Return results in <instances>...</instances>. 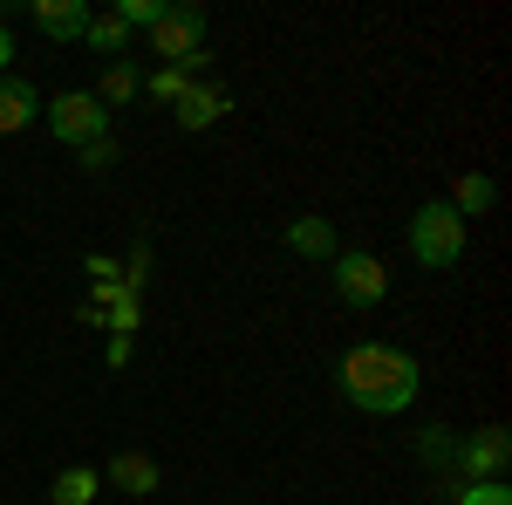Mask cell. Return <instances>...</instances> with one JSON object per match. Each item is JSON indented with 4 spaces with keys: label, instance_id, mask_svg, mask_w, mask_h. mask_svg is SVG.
Masks as SVG:
<instances>
[{
    "label": "cell",
    "instance_id": "obj_14",
    "mask_svg": "<svg viewBox=\"0 0 512 505\" xmlns=\"http://www.w3.org/2000/svg\"><path fill=\"white\" fill-rule=\"evenodd\" d=\"M137 89H144V76H137V62H110V69H103V89H96V103L110 110V103H130Z\"/></svg>",
    "mask_w": 512,
    "mask_h": 505
},
{
    "label": "cell",
    "instance_id": "obj_12",
    "mask_svg": "<svg viewBox=\"0 0 512 505\" xmlns=\"http://www.w3.org/2000/svg\"><path fill=\"white\" fill-rule=\"evenodd\" d=\"M287 253H301V260H335V226H328V219H294V226H287Z\"/></svg>",
    "mask_w": 512,
    "mask_h": 505
},
{
    "label": "cell",
    "instance_id": "obj_2",
    "mask_svg": "<svg viewBox=\"0 0 512 505\" xmlns=\"http://www.w3.org/2000/svg\"><path fill=\"white\" fill-rule=\"evenodd\" d=\"M410 253H417V267H437L451 273L458 260H465V246H472V226L444 205V198H431V205H417V219H410Z\"/></svg>",
    "mask_w": 512,
    "mask_h": 505
},
{
    "label": "cell",
    "instance_id": "obj_5",
    "mask_svg": "<svg viewBox=\"0 0 512 505\" xmlns=\"http://www.w3.org/2000/svg\"><path fill=\"white\" fill-rule=\"evenodd\" d=\"M506 458H512V437L499 424L472 430V437H451V465H458V478H465V485L499 478V471H506Z\"/></svg>",
    "mask_w": 512,
    "mask_h": 505
},
{
    "label": "cell",
    "instance_id": "obj_13",
    "mask_svg": "<svg viewBox=\"0 0 512 505\" xmlns=\"http://www.w3.org/2000/svg\"><path fill=\"white\" fill-rule=\"evenodd\" d=\"M96 492H103V471L96 465H69V471H55V485H48L55 505H89Z\"/></svg>",
    "mask_w": 512,
    "mask_h": 505
},
{
    "label": "cell",
    "instance_id": "obj_3",
    "mask_svg": "<svg viewBox=\"0 0 512 505\" xmlns=\"http://www.w3.org/2000/svg\"><path fill=\"white\" fill-rule=\"evenodd\" d=\"M205 7H192V0H171L158 14V28H151V55H164V69H185V76L198 82V69H205Z\"/></svg>",
    "mask_w": 512,
    "mask_h": 505
},
{
    "label": "cell",
    "instance_id": "obj_20",
    "mask_svg": "<svg viewBox=\"0 0 512 505\" xmlns=\"http://www.w3.org/2000/svg\"><path fill=\"white\" fill-rule=\"evenodd\" d=\"M424 458L431 465H451V430H424Z\"/></svg>",
    "mask_w": 512,
    "mask_h": 505
},
{
    "label": "cell",
    "instance_id": "obj_6",
    "mask_svg": "<svg viewBox=\"0 0 512 505\" xmlns=\"http://www.w3.org/2000/svg\"><path fill=\"white\" fill-rule=\"evenodd\" d=\"M335 294L342 308H376L390 294V267L376 253H335Z\"/></svg>",
    "mask_w": 512,
    "mask_h": 505
},
{
    "label": "cell",
    "instance_id": "obj_9",
    "mask_svg": "<svg viewBox=\"0 0 512 505\" xmlns=\"http://www.w3.org/2000/svg\"><path fill=\"white\" fill-rule=\"evenodd\" d=\"M103 478H110L117 492H130V499H151V492H158V458H144V451H117Z\"/></svg>",
    "mask_w": 512,
    "mask_h": 505
},
{
    "label": "cell",
    "instance_id": "obj_1",
    "mask_svg": "<svg viewBox=\"0 0 512 505\" xmlns=\"http://www.w3.org/2000/svg\"><path fill=\"white\" fill-rule=\"evenodd\" d=\"M417 383H424V369H417V355H410V349L362 342V349L342 355V396H349L355 410H369V417H396V410H410V403H417Z\"/></svg>",
    "mask_w": 512,
    "mask_h": 505
},
{
    "label": "cell",
    "instance_id": "obj_10",
    "mask_svg": "<svg viewBox=\"0 0 512 505\" xmlns=\"http://www.w3.org/2000/svg\"><path fill=\"white\" fill-rule=\"evenodd\" d=\"M444 205H451V212H458V219L472 226V219H485V212L499 205V185H492L485 171H465V178L451 185V198H444Z\"/></svg>",
    "mask_w": 512,
    "mask_h": 505
},
{
    "label": "cell",
    "instance_id": "obj_16",
    "mask_svg": "<svg viewBox=\"0 0 512 505\" xmlns=\"http://www.w3.org/2000/svg\"><path fill=\"white\" fill-rule=\"evenodd\" d=\"M171 7V0H117L110 14H117L123 28H158V14Z\"/></svg>",
    "mask_w": 512,
    "mask_h": 505
},
{
    "label": "cell",
    "instance_id": "obj_8",
    "mask_svg": "<svg viewBox=\"0 0 512 505\" xmlns=\"http://www.w3.org/2000/svg\"><path fill=\"white\" fill-rule=\"evenodd\" d=\"M171 110H178V130H212V123L226 117V89H212V82H192V89H185Z\"/></svg>",
    "mask_w": 512,
    "mask_h": 505
},
{
    "label": "cell",
    "instance_id": "obj_4",
    "mask_svg": "<svg viewBox=\"0 0 512 505\" xmlns=\"http://www.w3.org/2000/svg\"><path fill=\"white\" fill-rule=\"evenodd\" d=\"M48 130L62 137V144H96V137H110V110L89 96V89H69V96H55L48 103Z\"/></svg>",
    "mask_w": 512,
    "mask_h": 505
},
{
    "label": "cell",
    "instance_id": "obj_21",
    "mask_svg": "<svg viewBox=\"0 0 512 505\" xmlns=\"http://www.w3.org/2000/svg\"><path fill=\"white\" fill-rule=\"evenodd\" d=\"M7 62H14V35L0 28V76H7Z\"/></svg>",
    "mask_w": 512,
    "mask_h": 505
},
{
    "label": "cell",
    "instance_id": "obj_15",
    "mask_svg": "<svg viewBox=\"0 0 512 505\" xmlns=\"http://www.w3.org/2000/svg\"><path fill=\"white\" fill-rule=\"evenodd\" d=\"M82 41H89V48H103V55H117V62H123V48H130V28H123L117 14H89V28H82Z\"/></svg>",
    "mask_w": 512,
    "mask_h": 505
},
{
    "label": "cell",
    "instance_id": "obj_11",
    "mask_svg": "<svg viewBox=\"0 0 512 505\" xmlns=\"http://www.w3.org/2000/svg\"><path fill=\"white\" fill-rule=\"evenodd\" d=\"M35 82H21V76H0V137H14V130H28L35 123Z\"/></svg>",
    "mask_w": 512,
    "mask_h": 505
},
{
    "label": "cell",
    "instance_id": "obj_19",
    "mask_svg": "<svg viewBox=\"0 0 512 505\" xmlns=\"http://www.w3.org/2000/svg\"><path fill=\"white\" fill-rule=\"evenodd\" d=\"M82 171H110V164H117V137H96V144H82Z\"/></svg>",
    "mask_w": 512,
    "mask_h": 505
},
{
    "label": "cell",
    "instance_id": "obj_17",
    "mask_svg": "<svg viewBox=\"0 0 512 505\" xmlns=\"http://www.w3.org/2000/svg\"><path fill=\"white\" fill-rule=\"evenodd\" d=\"M458 505H512L506 478H478V485H458Z\"/></svg>",
    "mask_w": 512,
    "mask_h": 505
},
{
    "label": "cell",
    "instance_id": "obj_7",
    "mask_svg": "<svg viewBox=\"0 0 512 505\" xmlns=\"http://www.w3.org/2000/svg\"><path fill=\"white\" fill-rule=\"evenodd\" d=\"M28 14H35V28L48 41H82V28H89L82 0H28Z\"/></svg>",
    "mask_w": 512,
    "mask_h": 505
},
{
    "label": "cell",
    "instance_id": "obj_18",
    "mask_svg": "<svg viewBox=\"0 0 512 505\" xmlns=\"http://www.w3.org/2000/svg\"><path fill=\"white\" fill-rule=\"evenodd\" d=\"M144 89H151V96H158V103H178V96H185V89H192V76H185V69H158V76L144 82Z\"/></svg>",
    "mask_w": 512,
    "mask_h": 505
}]
</instances>
